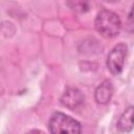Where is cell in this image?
Segmentation results:
<instances>
[{
  "label": "cell",
  "instance_id": "obj_1",
  "mask_svg": "<svg viewBox=\"0 0 134 134\" xmlns=\"http://www.w3.org/2000/svg\"><path fill=\"white\" fill-rule=\"evenodd\" d=\"M94 28L105 38H114L118 36L121 29V20L116 13L102 9L95 17Z\"/></svg>",
  "mask_w": 134,
  "mask_h": 134
},
{
  "label": "cell",
  "instance_id": "obj_2",
  "mask_svg": "<svg viewBox=\"0 0 134 134\" xmlns=\"http://www.w3.org/2000/svg\"><path fill=\"white\" fill-rule=\"evenodd\" d=\"M50 134H81L82 126L73 117L63 113L54 112L49 119Z\"/></svg>",
  "mask_w": 134,
  "mask_h": 134
},
{
  "label": "cell",
  "instance_id": "obj_3",
  "mask_svg": "<svg viewBox=\"0 0 134 134\" xmlns=\"http://www.w3.org/2000/svg\"><path fill=\"white\" fill-rule=\"evenodd\" d=\"M128 53V46L125 43L116 44L107 55V68L112 75H119L124 69L126 58Z\"/></svg>",
  "mask_w": 134,
  "mask_h": 134
},
{
  "label": "cell",
  "instance_id": "obj_4",
  "mask_svg": "<svg viewBox=\"0 0 134 134\" xmlns=\"http://www.w3.org/2000/svg\"><path fill=\"white\" fill-rule=\"evenodd\" d=\"M61 104L70 110L79 109L85 102V95L77 88H68L61 96Z\"/></svg>",
  "mask_w": 134,
  "mask_h": 134
},
{
  "label": "cell",
  "instance_id": "obj_5",
  "mask_svg": "<svg viewBox=\"0 0 134 134\" xmlns=\"http://www.w3.org/2000/svg\"><path fill=\"white\" fill-rule=\"evenodd\" d=\"M113 96V85L109 80H104L94 91V98L99 105H107Z\"/></svg>",
  "mask_w": 134,
  "mask_h": 134
},
{
  "label": "cell",
  "instance_id": "obj_6",
  "mask_svg": "<svg viewBox=\"0 0 134 134\" xmlns=\"http://www.w3.org/2000/svg\"><path fill=\"white\" fill-rule=\"evenodd\" d=\"M117 129L121 133H130L134 129V106H128L120 114L117 121Z\"/></svg>",
  "mask_w": 134,
  "mask_h": 134
},
{
  "label": "cell",
  "instance_id": "obj_7",
  "mask_svg": "<svg viewBox=\"0 0 134 134\" xmlns=\"http://www.w3.org/2000/svg\"><path fill=\"white\" fill-rule=\"evenodd\" d=\"M67 5H69L71 9L79 13H86L89 10V4L87 2H68Z\"/></svg>",
  "mask_w": 134,
  "mask_h": 134
},
{
  "label": "cell",
  "instance_id": "obj_8",
  "mask_svg": "<svg viewBox=\"0 0 134 134\" xmlns=\"http://www.w3.org/2000/svg\"><path fill=\"white\" fill-rule=\"evenodd\" d=\"M126 30L128 32H134V4L128 14L126 22Z\"/></svg>",
  "mask_w": 134,
  "mask_h": 134
},
{
  "label": "cell",
  "instance_id": "obj_9",
  "mask_svg": "<svg viewBox=\"0 0 134 134\" xmlns=\"http://www.w3.org/2000/svg\"><path fill=\"white\" fill-rule=\"evenodd\" d=\"M26 134H45L43 131H41V130H38V129H34V130H30V131H28Z\"/></svg>",
  "mask_w": 134,
  "mask_h": 134
}]
</instances>
